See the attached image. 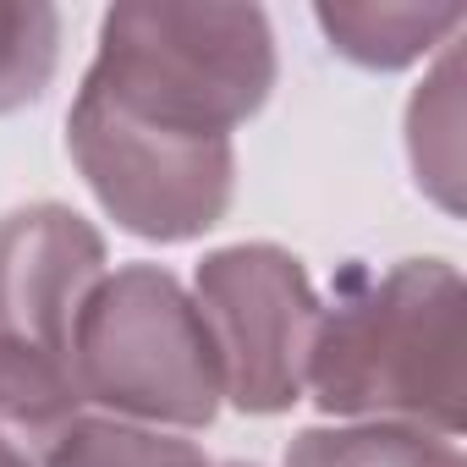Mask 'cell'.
<instances>
[{
  "label": "cell",
  "instance_id": "obj_1",
  "mask_svg": "<svg viewBox=\"0 0 467 467\" xmlns=\"http://www.w3.org/2000/svg\"><path fill=\"white\" fill-rule=\"evenodd\" d=\"M105 99L160 127L225 138L270 88V34L259 12L121 6L105 17V50L88 78Z\"/></svg>",
  "mask_w": 467,
  "mask_h": 467
},
{
  "label": "cell",
  "instance_id": "obj_4",
  "mask_svg": "<svg viewBox=\"0 0 467 467\" xmlns=\"http://www.w3.org/2000/svg\"><path fill=\"white\" fill-rule=\"evenodd\" d=\"M203 325L220 358V379L243 407L275 412L297 396V374L308 363L314 303L292 259L270 248L214 254L198 275Z\"/></svg>",
  "mask_w": 467,
  "mask_h": 467
},
{
  "label": "cell",
  "instance_id": "obj_5",
  "mask_svg": "<svg viewBox=\"0 0 467 467\" xmlns=\"http://www.w3.org/2000/svg\"><path fill=\"white\" fill-rule=\"evenodd\" d=\"M99 270V237L61 209L0 225V341L72 363V330Z\"/></svg>",
  "mask_w": 467,
  "mask_h": 467
},
{
  "label": "cell",
  "instance_id": "obj_6",
  "mask_svg": "<svg viewBox=\"0 0 467 467\" xmlns=\"http://www.w3.org/2000/svg\"><path fill=\"white\" fill-rule=\"evenodd\" d=\"M72 363L0 341V467H45L78 412Z\"/></svg>",
  "mask_w": 467,
  "mask_h": 467
},
{
  "label": "cell",
  "instance_id": "obj_9",
  "mask_svg": "<svg viewBox=\"0 0 467 467\" xmlns=\"http://www.w3.org/2000/svg\"><path fill=\"white\" fill-rule=\"evenodd\" d=\"M292 467H423V451L401 434H303Z\"/></svg>",
  "mask_w": 467,
  "mask_h": 467
},
{
  "label": "cell",
  "instance_id": "obj_2",
  "mask_svg": "<svg viewBox=\"0 0 467 467\" xmlns=\"http://www.w3.org/2000/svg\"><path fill=\"white\" fill-rule=\"evenodd\" d=\"M72 379L83 396L110 407L203 423L214 412L220 358L203 314L171 275L127 270L83 303L72 330Z\"/></svg>",
  "mask_w": 467,
  "mask_h": 467
},
{
  "label": "cell",
  "instance_id": "obj_3",
  "mask_svg": "<svg viewBox=\"0 0 467 467\" xmlns=\"http://www.w3.org/2000/svg\"><path fill=\"white\" fill-rule=\"evenodd\" d=\"M72 149L94 192L116 209V220L143 231V237H192L225 209L231 192L225 138L160 127L149 116L121 110L99 88H83L72 110Z\"/></svg>",
  "mask_w": 467,
  "mask_h": 467
},
{
  "label": "cell",
  "instance_id": "obj_8",
  "mask_svg": "<svg viewBox=\"0 0 467 467\" xmlns=\"http://www.w3.org/2000/svg\"><path fill=\"white\" fill-rule=\"evenodd\" d=\"M50 67H56V12L0 6V110L34 99Z\"/></svg>",
  "mask_w": 467,
  "mask_h": 467
},
{
  "label": "cell",
  "instance_id": "obj_7",
  "mask_svg": "<svg viewBox=\"0 0 467 467\" xmlns=\"http://www.w3.org/2000/svg\"><path fill=\"white\" fill-rule=\"evenodd\" d=\"M45 467H209L187 440L121 429V423H72Z\"/></svg>",
  "mask_w": 467,
  "mask_h": 467
}]
</instances>
